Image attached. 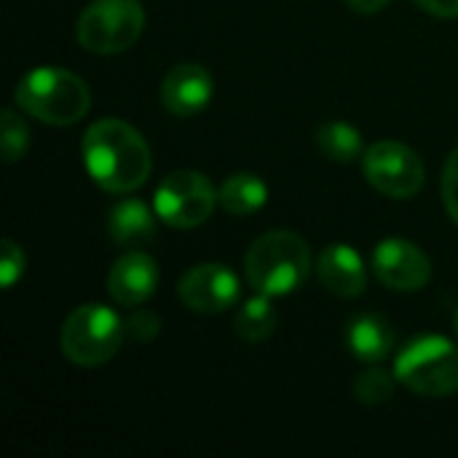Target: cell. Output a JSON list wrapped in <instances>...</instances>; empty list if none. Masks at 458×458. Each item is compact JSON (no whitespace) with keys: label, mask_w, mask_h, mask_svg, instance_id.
Masks as SVG:
<instances>
[{"label":"cell","mask_w":458,"mask_h":458,"mask_svg":"<svg viewBox=\"0 0 458 458\" xmlns=\"http://www.w3.org/2000/svg\"><path fill=\"white\" fill-rule=\"evenodd\" d=\"M126 335L123 322L115 311L99 303L78 306L67 314L59 333L62 354L81 368H97L115 357Z\"/></svg>","instance_id":"cell-5"},{"label":"cell","mask_w":458,"mask_h":458,"mask_svg":"<svg viewBox=\"0 0 458 458\" xmlns=\"http://www.w3.org/2000/svg\"><path fill=\"white\" fill-rule=\"evenodd\" d=\"M421 11L440 16V19H456L458 16V0H413Z\"/></svg>","instance_id":"cell-24"},{"label":"cell","mask_w":458,"mask_h":458,"mask_svg":"<svg viewBox=\"0 0 458 458\" xmlns=\"http://www.w3.org/2000/svg\"><path fill=\"white\" fill-rule=\"evenodd\" d=\"M3 158L8 164L19 161L27 153L30 145V129L27 123L13 113V110H3Z\"/></svg>","instance_id":"cell-20"},{"label":"cell","mask_w":458,"mask_h":458,"mask_svg":"<svg viewBox=\"0 0 458 458\" xmlns=\"http://www.w3.org/2000/svg\"><path fill=\"white\" fill-rule=\"evenodd\" d=\"M443 204L451 220L458 225V148L448 156L443 169Z\"/></svg>","instance_id":"cell-22"},{"label":"cell","mask_w":458,"mask_h":458,"mask_svg":"<svg viewBox=\"0 0 458 458\" xmlns=\"http://www.w3.org/2000/svg\"><path fill=\"white\" fill-rule=\"evenodd\" d=\"M156 209L150 212L142 199H123L107 212V233L121 247L148 244L156 236Z\"/></svg>","instance_id":"cell-14"},{"label":"cell","mask_w":458,"mask_h":458,"mask_svg":"<svg viewBox=\"0 0 458 458\" xmlns=\"http://www.w3.org/2000/svg\"><path fill=\"white\" fill-rule=\"evenodd\" d=\"M89 177L107 193H129L145 185L153 161L145 137L118 118L94 121L81 142Z\"/></svg>","instance_id":"cell-1"},{"label":"cell","mask_w":458,"mask_h":458,"mask_svg":"<svg viewBox=\"0 0 458 458\" xmlns=\"http://www.w3.org/2000/svg\"><path fill=\"white\" fill-rule=\"evenodd\" d=\"M392 0H346V5L357 13H378L389 5Z\"/></svg>","instance_id":"cell-25"},{"label":"cell","mask_w":458,"mask_h":458,"mask_svg":"<svg viewBox=\"0 0 458 458\" xmlns=\"http://www.w3.org/2000/svg\"><path fill=\"white\" fill-rule=\"evenodd\" d=\"M346 346L360 362L378 365L394 349V330L378 314H360L346 327Z\"/></svg>","instance_id":"cell-15"},{"label":"cell","mask_w":458,"mask_h":458,"mask_svg":"<svg viewBox=\"0 0 458 458\" xmlns=\"http://www.w3.org/2000/svg\"><path fill=\"white\" fill-rule=\"evenodd\" d=\"M268 201V188L263 182V177L258 174H231L228 180H223V185L217 188V204L228 212V215H255L258 209H263Z\"/></svg>","instance_id":"cell-16"},{"label":"cell","mask_w":458,"mask_h":458,"mask_svg":"<svg viewBox=\"0 0 458 458\" xmlns=\"http://www.w3.org/2000/svg\"><path fill=\"white\" fill-rule=\"evenodd\" d=\"M21 274H24V252L11 239H5L3 242V260H0V282H3V287L11 290Z\"/></svg>","instance_id":"cell-23"},{"label":"cell","mask_w":458,"mask_h":458,"mask_svg":"<svg viewBox=\"0 0 458 458\" xmlns=\"http://www.w3.org/2000/svg\"><path fill=\"white\" fill-rule=\"evenodd\" d=\"M394 376L421 397H451L458 392V346L443 335L413 338L397 354Z\"/></svg>","instance_id":"cell-4"},{"label":"cell","mask_w":458,"mask_h":458,"mask_svg":"<svg viewBox=\"0 0 458 458\" xmlns=\"http://www.w3.org/2000/svg\"><path fill=\"white\" fill-rule=\"evenodd\" d=\"M215 94L212 72L196 62H182L172 67L161 83V102L177 118H191L201 113Z\"/></svg>","instance_id":"cell-11"},{"label":"cell","mask_w":458,"mask_h":458,"mask_svg":"<svg viewBox=\"0 0 458 458\" xmlns=\"http://www.w3.org/2000/svg\"><path fill=\"white\" fill-rule=\"evenodd\" d=\"M362 172L376 191H381L384 196H392V199L416 196L424 188V177H427L421 156L397 140L373 142L365 150Z\"/></svg>","instance_id":"cell-8"},{"label":"cell","mask_w":458,"mask_h":458,"mask_svg":"<svg viewBox=\"0 0 458 458\" xmlns=\"http://www.w3.org/2000/svg\"><path fill=\"white\" fill-rule=\"evenodd\" d=\"M394 384H397V376L394 373H386L381 368H373L368 373H362L354 384V394L362 405H384L392 400L394 394Z\"/></svg>","instance_id":"cell-19"},{"label":"cell","mask_w":458,"mask_h":458,"mask_svg":"<svg viewBox=\"0 0 458 458\" xmlns=\"http://www.w3.org/2000/svg\"><path fill=\"white\" fill-rule=\"evenodd\" d=\"M13 99L24 113L51 126L78 123L91 107V94L86 81L62 67L30 70L16 83Z\"/></svg>","instance_id":"cell-3"},{"label":"cell","mask_w":458,"mask_h":458,"mask_svg":"<svg viewBox=\"0 0 458 458\" xmlns=\"http://www.w3.org/2000/svg\"><path fill=\"white\" fill-rule=\"evenodd\" d=\"M247 282L255 293L284 298L295 293L311 271V250L293 231H268L252 242L244 260Z\"/></svg>","instance_id":"cell-2"},{"label":"cell","mask_w":458,"mask_h":458,"mask_svg":"<svg viewBox=\"0 0 458 458\" xmlns=\"http://www.w3.org/2000/svg\"><path fill=\"white\" fill-rule=\"evenodd\" d=\"M454 330H456V335H458V309H456V314H454Z\"/></svg>","instance_id":"cell-26"},{"label":"cell","mask_w":458,"mask_h":458,"mask_svg":"<svg viewBox=\"0 0 458 458\" xmlns=\"http://www.w3.org/2000/svg\"><path fill=\"white\" fill-rule=\"evenodd\" d=\"M373 271L381 284L397 293H419L432 276L429 258L408 239H384L373 250Z\"/></svg>","instance_id":"cell-10"},{"label":"cell","mask_w":458,"mask_h":458,"mask_svg":"<svg viewBox=\"0 0 458 458\" xmlns=\"http://www.w3.org/2000/svg\"><path fill=\"white\" fill-rule=\"evenodd\" d=\"M145 27L140 0H94L75 24L78 43L91 54H121L137 43Z\"/></svg>","instance_id":"cell-6"},{"label":"cell","mask_w":458,"mask_h":458,"mask_svg":"<svg viewBox=\"0 0 458 458\" xmlns=\"http://www.w3.org/2000/svg\"><path fill=\"white\" fill-rule=\"evenodd\" d=\"M319 150L335 164H352L362 156V134L346 121H327L317 131Z\"/></svg>","instance_id":"cell-18"},{"label":"cell","mask_w":458,"mask_h":458,"mask_svg":"<svg viewBox=\"0 0 458 458\" xmlns=\"http://www.w3.org/2000/svg\"><path fill=\"white\" fill-rule=\"evenodd\" d=\"M123 327H126V335H129L131 341L148 344V341H153V338L158 335L161 319H158V314L150 311V309H137V311H131V314L123 319Z\"/></svg>","instance_id":"cell-21"},{"label":"cell","mask_w":458,"mask_h":458,"mask_svg":"<svg viewBox=\"0 0 458 458\" xmlns=\"http://www.w3.org/2000/svg\"><path fill=\"white\" fill-rule=\"evenodd\" d=\"M215 204H217V193L212 182L193 169H180L164 177L153 196V209L158 220L180 231L199 228L201 223H207Z\"/></svg>","instance_id":"cell-7"},{"label":"cell","mask_w":458,"mask_h":458,"mask_svg":"<svg viewBox=\"0 0 458 458\" xmlns=\"http://www.w3.org/2000/svg\"><path fill=\"white\" fill-rule=\"evenodd\" d=\"M158 287V266L145 252L121 255L107 271V293L118 306H142Z\"/></svg>","instance_id":"cell-12"},{"label":"cell","mask_w":458,"mask_h":458,"mask_svg":"<svg viewBox=\"0 0 458 458\" xmlns=\"http://www.w3.org/2000/svg\"><path fill=\"white\" fill-rule=\"evenodd\" d=\"M317 276L338 298H357L368 287L365 260L352 244H327L317 260Z\"/></svg>","instance_id":"cell-13"},{"label":"cell","mask_w":458,"mask_h":458,"mask_svg":"<svg viewBox=\"0 0 458 458\" xmlns=\"http://www.w3.org/2000/svg\"><path fill=\"white\" fill-rule=\"evenodd\" d=\"M180 301L196 314H220L239 301V276L223 263H201L180 279Z\"/></svg>","instance_id":"cell-9"},{"label":"cell","mask_w":458,"mask_h":458,"mask_svg":"<svg viewBox=\"0 0 458 458\" xmlns=\"http://www.w3.org/2000/svg\"><path fill=\"white\" fill-rule=\"evenodd\" d=\"M276 325H279L276 309H274L271 298L263 295V293H258L255 298H250V301L239 309V314H236V319H233L236 335H239L242 341H247V344H260V341L271 338L274 330H276Z\"/></svg>","instance_id":"cell-17"}]
</instances>
